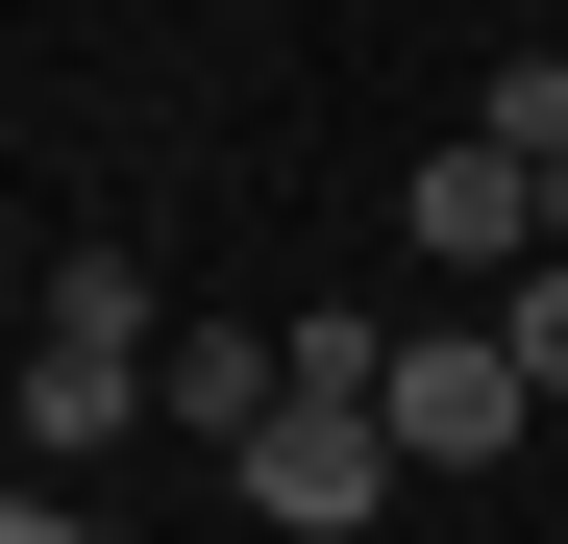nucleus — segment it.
<instances>
[{
    "label": "nucleus",
    "instance_id": "nucleus-4",
    "mask_svg": "<svg viewBox=\"0 0 568 544\" xmlns=\"http://www.w3.org/2000/svg\"><path fill=\"white\" fill-rule=\"evenodd\" d=\"M396 223H420L445 272H544V173H519V149H420V199H396Z\"/></svg>",
    "mask_w": 568,
    "mask_h": 544
},
{
    "label": "nucleus",
    "instance_id": "nucleus-8",
    "mask_svg": "<svg viewBox=\"0 0 568 544\" xmlns=\"http://www.w3.org/2000/svg\"><path fill=\"white\" fill-rule=\"evenodd\" d=\"M0 544H100V520H74V495H50V471H0Z\"/></svg>",
    "mask_w": 568,
    "mask_h": 544
},
{
    "label": "nucleus",
    "instance_id": "nucleus-2",
    "mask_svg": "<svg viewBox=\"0 0 568 544\" xmlns=\"http://www.w3.org/2000/svg\"><path fill=\"white\" fill-rule=\"evenodd\" d=\"M223 471H247L272 544H371V520H396V421H371V396H272Z\"/></svg>",
    "mask_w": 568,
    "mask_h": 544
},
{
    "label": "nucleus",
    "instance_id": "nucleus-7",
    "mask_svg": "<svg viewBox=\"0 0 568 544\" xmlns=\"http://www.w3.org/2000/svg\"><path fill=\"white\" fill-rule=\"evenodd\" d=\"M495 346H519V372H544V421H568V248H544V272H495Z\"/></svg>",
    "mask_w": 568,
    "mask_h": 544
},
{
    "label": "nucleus",
    "instance_id": "nucleus-1",
    "mask_svg": "<svg viewBox=\"0 0 568 544\" xmlns=\"http://www.w3.org/2000/svg\"><path fill=\"white\" fill-rule=\"evenodd\" d=\"M149 396H173V322H149V272H124V248H74V272H50V322H26V471L124 445Z\"/></svg>",
    "mask_w": 568,
    "mask_h": 544
},
{
    "label": "nucleus",
    "instance_id": "nucleus-6",
    "mask_svg": "<svg viewBox=\"0 0 568 544\" xmlns=\"http://www.w3.org/2000/svg\"><path fill=\"white\" fill-rule=\"evenodd\" d=\"M469 149H519V173H568V50H495V100H469Z\"/></svg>",
    "mask_w": 568,
    "mask_h": 544
},
{
    "label": "nucleus",
    "instance_id": "nucleus-5",
    "mask_svg": "<svg viewBox=\"0 0 568 544\" xmlns=\"http://www.w3.org/2000/svg\"><path fill=\"white\" fill-rule=\"evenodd\" d=\"M272 396H297V346H272V322H173V396H149V421H199V445H247Z\"/></svg>",
    "mask_w": 568,
    "mask_h": 544
},
{
    "label": "nucleus",
    "instance_id": "nucleus-9",
    "mask_svg": "<svg viewBox=\"0 0 568 544\" xmlns=\"http://www.w3.org/2000/svg\"><path fill=\"white\" fill-rule=\"evenodd\" d=\"M544 248H568V173H544Z\"/></svg>",
    "mask_w": 568,
    "mask_h": 544
},
{
    "label": "nucleus",
    "instance_id": "nucleus-3",
    "mask_svg": "<svg viewBox=\"0 0 568 544\" xmlns=\"http://www.w3.org/2000/svg\"><path fill=\"white\" fill-rule=\"evenodd\" d=\"M371 421H396V471H495V445L544 421V372H519L495 322H445V346H396V396H371Z\"/></svg>",
    "mask_w": 568,
    "mask_h": 544
}]
</instances>
